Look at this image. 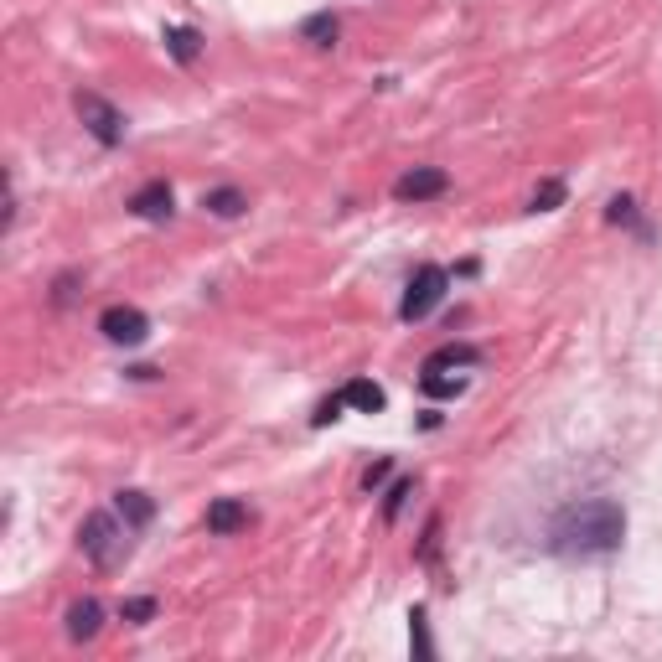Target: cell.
<instances>
[{
    "label": "cell",
    "mask_w": 662,
    "mask_h": 662,
    "mask_svg": "<svg viewBox=\"0 0 662 662\" xmlns=\"http://www.w3.org/2000/svg\"><path fill=\"white\" fill-rule=\"evenodd\" d=\"M626 538V507L616 497H580L564 502L549 518V549L559 559H606Z\"/></svg>",
    "instance_id": "1"
},
{
    "label": "cell",
    "mask_w": 662,
    "mask_h": 662,
    "mask_svg": "<svg viewBox=\"0 0 662 662\" xmlns=\"http://www.w3.org/2000/svg\"><path fill=\"white\" fill-rule=\"evenodd\" d=\"M130 523H119L114 513H88L83 528H78V549L94 569H119L130 559Z\"/></svg>",
    "instance_id": "2"
},
{
    "label": "cell",
    "mask_w": 662,
    "mask_h": 662,
    "mask_svg": "<svg viewBox=\"0 0 662 662\" xmlns=\"http://www.w3.org/2000/svg\"><path fill=\"white\" fill-rule=\"evenodd\" d=\"M445 290H450V269H440V264H419L414 275H409V285H404V300H399V321H425L440 300H445Z\"/></svg>",
    "instance_id": "3"
},
{
    "label": "cell",
    "mask_w": 662,
    "mask_h": 662,
    "mask_svg": "<svg viewBox=\"0 0 662 662\" xmlns=\"http://www.w3.org/2000/svg\"><path fill=\"white\" fill-rule=\"evenodd\" d=\"M73 109H78V119H83V130L88 135H94L99 145H119V140H125V114H119L104 94H94V88H78V94H73Z\"/></svg>",
    "instance_id": "4"
},
{
    "label": "cell",
    "mask_w": 662,
    "mask_h": 662,
    "mask_svg": "<svg viewBox=\"0 0 662 662\" xmlns=\"http://www.w3.org/2000/svg\"><path fill=\"white\" fill-rule=\"evenodd\" d=\"M99 331H104L114 347H140V342L150 337V316H145L140 306H109V311L99 316Z\"/></svg>",
    "instance_id": "5"
},
{
    "label": "cell",
    "mask_w": 662,
    "mask_h": 662,
    "mask_svg": "<svg viewBox=\"0 0 662 662\" xmlns=\"http://www.w3.org/2000/svg\"><path fill=\"white\" fill-rule=\"evenodd\" d=\"M450 192V176L440 166H414L394 182V197L399 202H430V197H445Z\"/></svg>",
    "instance_id": "6"
},
{
    "label": "cell",
    "mask_w": 662,
    "mask_h": 662,
    "mask_svg": "<svg viewBox=\"0 0 662 662\" xmlns=\"http://www.w3.org/2000/svg\"><path fill=\"white\" fill-rule=\"evenodd\" d=\"M125 207H130L135 218H145V223H166V218L176 213V197H171V187H166V182H145V187H140Z\"/></svg>",
    "instance_id": "7"
},
{
    "label": "cell",
    "mask_w": 662,
    "mask_h": 662,
    "mask_svg": "<svg viewBox=\"0 0 662 662\" xmlns=\"http://www.w3.org/2000/svg\"><path fill=\"white\" fill-rule=\"evenodd\" d=\"M238 528H249V502H238V497H218V502H207V533H238Z\"/></svg>",
    "instance_id": "8"
},
{
    "label": "cell",
    "mask_w": 662,
    "mask_h": 662,
    "mask_svg": "<svg viewBox=\"0 0 662 662\" xmlns=\"http://www.w3.org/2000/svg\"><path fill=\"white\" fill-rule=\"evenodd\" d=\"M99 626H104V606H99L94 595H83V600H73V606H68V637L73 642H94Z\"/></svg>",
    "instance_id": "9"
},
{
    "label": "cell",
    "mask_w": 662,
    "mask_h": 662,
    "mask_svg": "<svg viewBox=\"0 0 662 662\" xmlns=\"http://www.w3.org/2000/svg\"><path fill=\"white\" fill-rule=\"evenodd\" d=\"M161 42H166V52H171L182 68H192L197 57H202V32H197V26H166Z\"/></svg>",
    "instance_id": "10"
},
{
    "label": "cell",
    "mask_w": 662,
    "mask_h": 662,
    "mask_svg": "<svg viewBox=\"0 0 662 662\" xmlns=\"http://www.w3.org/2000/svg\"><path fill=\"white\" fill-rule=\"evenodd\" d=\"M114 513L130 528H145L150 518H156V502H150L145 492H135V487H125V492H114Z\"/></svg>",
    "instance_id": "11"
},
{
    "label": "cell",
    "mask_w": 662,
    "mask_h": 662,
    "mask_svg": "<svg viewBox=\"0 0 662 662\" xmlns=\"http://www.w3.org/2000/svg\"><path fill=\"white\" fill-rule=\"evenodd\" d=\"M202 207L213 218H244L249 213V197L238 192V187H213V192H202Z\"/></svg>",
    "instance_id": "12"
},
{
    "label": "cell",
    "mask_w": 662,
    "mask_h": 662,
    "mask_svg": "<svg viewBox=\"0 0 662 662\" xmlns=\"http://www.w3.org/2000/svg\"><path fill=\"white\" fill-rule=\"evenodd\" d=\"M342 399H347L352 409H363V414H383V404H388V394H383L373 378H352V383L342 388Z\"/></svg>",
    "instance_id": "13"
},
{
    "label": "cell",
    "mask_w": 662,
    "mask_h": 662,
    "mask_svg": "<svg viewBox=\"0 0 662 662\" xmlns=\"http://www.w3.org/2000/svg\"><path fill=\"white\" fill-rule=\"evenodd\" d=\"M300 37H306L311 47H337V37H342V21L331 16V11H316V16H306V21H300Z\"/></svg>",
    "instance_id": "14"
},
{
    "label": "cell",
    "mask_w": 662,
    "mask_h": 662,
    "mask_svg": "<svg viewBox=\"0 0 662 662\" xmlns=\"http://www.w3.org/2000/svg\"><path fill=\"white\" fill-rule=\"evenodd\" d=\"M419 388H425L430 399H456V394H466V378L461 373L450 378L445 368H425V373H419Z\"/></svg>",
    "instance_id": "15"
},
{
    "label": "cell",
    "mask_w": 662,
    "mask_h": 662,
    "mask_svg": "<svg viewBox=\"0 0 662 662\" xmlns=\"http://www.w3.org/2000/svg\"><path fill=\"white\" fill-rule=\"evenodd\" d=\"M471 363H481V352L466 347V342H450V347H440V352L425 357V368H471Z\"/></svg>",
    "instance_id": "16"
},
{
    "label": "cell",
    "mask_w": 662,
    "mask_h": 662,
    "mask_svg": "<svg viewBox=\"0 0 662 662\" xmlns=\"http://www.w3.org/2000/svg\"><path fill=\"white\" fill-rule=\"evenodd\" d=\"M606 223H616V228H631L637 238H647V223L637 218V202H631L626 192H621V197H611V207H606Z\"/></svg>",
    "instance_id": "17"
},
{
    "label": "cell",
    "mask_w": 662,
    "mask_h": 662,
    "mask_svg": "<svg viewBox=\"0 0 662 662\" xmlns=\"http://www.w3.org/2000/svg\"><path fill=\"white\" fill-rule=\"evenodd\" d=\"M409 647L419 662H430L435 657V642H430V621H425V606H414L409 611Z\"/></svg>",
    "instance_id": "18"
},
{
    "label": "cell",
    "mask_w": 662,
    "mask_h": 662,
    "mask_svg": "<svg viewBox=\"0 0 662 662\" xmlns=\"http://www.w3.org/2000/svg\"><path fill=\"white\" fill-rule=\"evenodd\" d=\"M414 497V481L409 476H399L394 487L383 492V523H399V513H404V502Z\"/></svg>",
    "instance_id": "19"
},
{
    "label": "cell",
    "mask_w": 662,
    "mask_h": 662,
    "mask_svg": "<svg viewBox=\"0 0 662 662\" xmlns=\"http://www.w3.org/2000/svg\"><path fill=\"white\" fill-rule=\"evenodd\" d=\"M564 197H569L564 182H538V192H533L528 207H533V213H554V207H564Z\"/></svg>",
    "instance_id": "20"
},
{
    "label": "cell",
    "mask_w": 662,
    "mask_h": 662,
    "mask_svg": "<svg viewBox=\"0 0 662 662\" xmlns=\"http://www.w3.org/2000/svg\"><path fill=\"white\" fill-rule=\"evenodd\" d=\"M156 600H150V595H135V600H125V606H119V616H125V621H135V626H145V621H156Z\"/></svg>",
    "instance_id": "21"
},
{
    "label": "cell",
    "mask_w": 662,
    "mask_h": 662,
    "mask_svg": "<svg viewBox=\"0 0 662 662\" xmlns=\"http://www.w3.org/2000/svg\"><path fill=\"white\" fill-rule=\"evenodd\" d=\"M342 404H347L342 394H331V399H321V404H316V414H311V419H316V425H331V419H342Z\"/></svg>",
    "instance_id": "22"
},
{
    "label": "cell",
    "mask_w": 662,
    "mask_h": 662,
    "mask_svg": "<svg viewBox=\"0 0 662 662\" xmlns=\"http://www.w3.org/2000/svg\"><path fill=\"white\" fill-rule=\"evenodd\" d=\"M388 471H394V461H373V466H368V476H363V492H378L383 481H388Z\"/></svg>",
    "instance_id": "23"
},
{
    "label": "cell",
    "mask_w": 662,
    "mask_h": 662,
    "mask_svg": "<svg viewBox=\"0 0 662 662\" xmlns=\"http://www.w3.org/2000/svg\"><path fill=\"white\" fill-rule=\"evenodd\" d=\"M52 300H57V306H68V300H73V275H63V280H57Z\"/></svg>",
    "instance_id": "24"
}]
</instances>
